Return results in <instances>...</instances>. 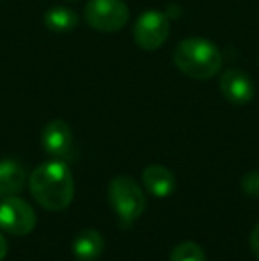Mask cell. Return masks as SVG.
<instances>
[{"label": "cell", "instance_id": "obj_3", "mask_svg": "<svg viewBox=\"0 0 259 261\" xmlns=\"http://www.w3.org/2000/svg\"><path fill=\"white\" fill-rule=\"evenodd\" d=\"M108 199L123 226H130L146 210L142 189L130 176H116L108 185Z\"/></svg>", "mask_w": 259, "mask_h": 261}, {"label": "cell", "instance_id": "obj_5", "mask_svg": "<svg viewBox=\"0 0 259 261\" xmlns=\"http://www.w3.org/2000/svg\"><path fill=\"white\" fill-rule=\"evenodd\" d=\"M38 217L31 204L16 196L4 197L0 203V227L14 237H25L36 227Z\"/></svg>", "mask_w": 259, "mask_h": 261}, {"label": "cell", "instance_id": "obj_15", "mask_svg": "<svg viewBox=\"0 0 259 261\" xmlns=\"http://www.w3.org/2000/svg\"><path fill=\"white\" fill-rule=\"evenodd\" d=\"M250 247H252L254 256H256L257 261H259V224L254 227L252 234H250Z\"/></svg>", "mask_w": 259, "mask_h": 261}, {"label": "cell", "instance_id": "obj_10", "mask_svg": "<svg viewBox=\"0 0 259 261\" xmlns=\"http://www.w3.org/2000/svg\"><path fill=\"white\" fill-rule=\"evenodd\" d=\"M27 181V172L25 167L16 160H0V197L16 196L23 190Z\"/></svg>", "mask_w": 259, "mask_h": 261}, {"label": "cell", "instance_id": "obj_16", "mask_svg": "<svg viewBox=\"0 0 259 261\" xmlns=\"http://www.w3.org/2000/svg\"><path fill=\"white\" fill-rule=\"evenodd\" d=\"M6 254H7V242H6V238L0 234V261L6 258Z\"/></svg>", "mask_w": 259, "mask_h": 261}, {"label": "cell", "instance_id": "obj_6", "mask_svg": "<svg viewBox=\"0 0 259 261\" xmlns=\"http://www.w3.org/2000/svg\"><path fill=\"white\" fill-rule=\"evenodd\" d=\"M169 32V20L160 11H146L133 25L135 43L142 50H158L167 41Z\"/></svg>", "mask_w": 259, "mask_h": 261}, {"label": "cell", "instance_id": "obj_2", "mask_svg": "<svg viewBox=\"0 0 259 261\" xmlns=\"http://www.w3.org/2000/svg\"><path fill=\"white\" fill-rule=\"evenodd\" d=\"M174 64L183 75L208 80L222 68V54L211 41L203 38L183 39L174 50Z\"/></svg>", "mask_w": 259, "mask_h": 261}, {"label": "cell", "instance_id": "obj_13", "mask_svg": "<svg viewBox=\"0 0 259 261\" xmlns=\"http://www.w3.org/2000/svg\"><path fill=\"white\" fill-rule=\"evenodd\" d=\"M169 261H206V256L203 249L194 242H183L174 247Z\"/></svg>", "mask_w": 259, "mask_h": 261}, {"label": "cell", "instance_id": "obj_14", "mask_svg": "<svg viewBox=\"0 0 259 261\" xmlns=\"http://www.w3.org/2000/svg\"><path fill=\"white\" fill-rule=\"evenodd\" d=\"M242 189L247 196L259 199V171H252L242 178Z\"/></svg>", "mask_w": 259, "mask_h": 261}, {"label": "cell", "instance_id": "obj_8", "mask_svg": "<svg viewBox=\"0 0 259 261\" xmlns=\"http://www.w3.org/2000/svg\"><path fill=\"white\" fill-rule=\"evenodd\" d=\"M220 91L227 101L235 105H247L254 98V82L245 71L227 69L220 76Z\"/></svg>", "mask_w": 259, "mask_h": 261}, {"label": "cell", "instance_id": "obj_7", "mask_svg": "<svg viewBox=\"0 0 259 261\" xmlns=\"http://www.w3.org/2000/svg\"><path fill=\"white\" fill-rule=\"evenodd\" d=\"M41 146L50 156L57 160L69 156L73 148V134L68 123H64L63 119L50 121L41 132Z\"/></svg>", "mask_w": 259, "mask_h": 261}, {"label": "cell", "instance_id": "obj_1", "mask_svg": "<svg viewBox=\"0 0 259 261\" xmlns=\"http://www.w3.org/2000/svg\"><path fill=\"white\" fill-rule=\"evenodd\" d=\"M31 192L45 210L61 212L68 208L75 196V181L63 160L41 164L31 174Z\"/></svg>", "mask_w": 259, "mask_h": 261}, {"label": "cell", "instance_id": "obj_9", "mask_svg": "<svg viewBox=\"0 0 259 261\" xmlns=\"http://www.w3.org/2000/svg\"><path fill=\"white\" fill-rule=\"evenodd\" d=\"M142 181L149 194L155 197H169L176 189V178L172 171L158 164H151L142 171Z\"/></svg>", "mask_w": 259, "mask_h": 261}, {"label": "cell", "instance_id": "obj_11", "mask_svg": "<svg viewBox=\"0 0 259 261\" xmlns=\"http://www.w3.org/2000/svg\"><path fill=\"white\" fill-rule=\"evenodd\" d=\"M105 240L101 233L94 229H83L73 240V254L78 261H94L103 252Z\"/></svg>", "mask_w": 259, "mask_h": 261}, {"label": "cell", "instance_id": "obj_12", "mask_svg": "<svg viewBox=\"0 0 259 261\" xmlns=\"http://www.w3.org/2000/svg\"><path fill=\"white\" fill-rule=\"evenodd\" d=\"M43 23L50 32H71L78 27V14L69 7L55 6L45 13Z\"/></svg>", "mask_w": 259, "mask_h": 261}, {"label": "cell", "instance_id": "obj_4", "mask_svg": "<svg viewBox=\"0 0 259 261\" xmlns=\"http://www.w3.org/2000/svg\"><path fill=\"white\" fill-rule=\"evenodd\" d=\"M83 16L94 31L118 32L126 25L130 11L123 0H89Z\"/></svg>", "mask_w": 259, "mask_h": 261}]
</instances>
